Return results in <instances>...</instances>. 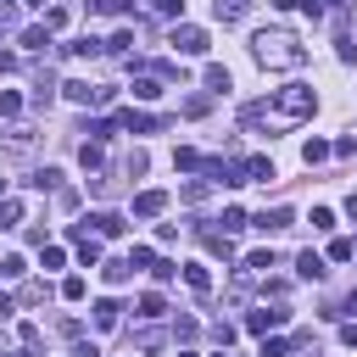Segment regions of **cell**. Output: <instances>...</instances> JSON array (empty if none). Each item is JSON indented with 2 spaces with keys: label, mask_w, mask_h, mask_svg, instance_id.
Returning a JSON list of instances; mask_svg holds the SVG:
<instances>
[{
  "label": "cell",
  "mask_w": 357,
  "mask_h": 357,
  "mask_svg": "<svg viewBox=\"0 0 357 357\" xmlns=\"http://www.w3.org/2000/svg\"><path fill=\"white\" fill-rule=\"evenodd\" d=\"M95 330H117V301H95Z\"/></svg>",
  "instance_id": "cell-14"
},
{
  "label": "cell",
  "mask_w": 357,
  "mask_h": 357,
  "mask_svg": "<svg viewBox=\"0 0 357 357\" xmlns=\"http://www.w3.org/2000/svg\"><path fill=\"white\" fill-rule=\"evenodd\" d=\"M95 12H106V17H123V12H128V0H95Z\"/></svg>",
  "instance_id": "cell-31"
},
{
  "label": "cell",
  "mask_w": 357,
  "mask_h": 357,
  "mask_svg": "<svg viewBox=\"0 0 357 357\" xmlns=\"http://www.w3.org/2000/svg\"><path fill=\"white\" fill-rule=\"evenodd\" d=\"M251 51H257V62H262V67H301V62H307V51H301L290 34H279V28H274V34L262 28Z\"/></svg>",
  "instance_id": "cell-1"
},
{
  "label": "cell",
  "mask_w": 357,
  "mask_h": 357,
  "mask_svg": "<svg viewBox=\"0 0 357 357\" xmlns=\"http://www.w3.org/2000/svg\"><path fill=\"white\" fill-rule=\"evenodd\" d=\"M324 157H330L324 140H307V146H301V162H307V168H312V162H324Z\"/></svg>",
  "instance_id": "cell-19"
},
{
  "label": "cell",
  "mask_w": 357,
  "mask_h": 357,
  "mask_svg": "<svg viewBox=\"0 0 357 357\" xmlns=\"http://www.w3.org/2000/svg\"><path fill=\"white\" fill-rule=\"evenodd\" d=\"M178 357H196V352H178Z\"/></svg>",
  "instance_id": "cell-39"
},
{
  "label": "cell",
  "mask_w": 357,
  "mask_h": 357,
  "mask_svg": "<svg viewBox=\"0 0 357 357\" xmlns=\"http://www.w3.org/2000/svg\"><path fill=\"white\" fill-rule=\"evenodd\" d=\"M173 168H185V173H190V168H201V151H190V146H178V151H173Z\"/></svg>",
  "instance_id": "cell-20"
},
{
  "label": "cell",
  "mask_w": 357,
  "mask_h": 357,
  "mask_svg": "<svg viewBox=\"0 0 357 357\" xmlns=\"http://www.w3.org/2000/svg\"><path fill=\"white\" fill-rule=\"evenodd\" d=\"M162 312H168V301H162L157 290H146V296H140V319H162Z\"/></svg>",
  "instance_id": "cell-13"
},
{
  "label": "cell",
  "mask_w": 357,
  "mask_h": 357,
  "mask_svg": "<svg viewBox=\"0 0 357 357\" xmlns=\"http://www.w3.org/2000/svg\"><path fill=\"white\" fill-rule=\"evenodd\" d=\"M168 207V196L162 190H140V196H134V218H157Z\"/></svg>",
  "instance_id": "cell-5"
},
{
  "label": "cell",
  "mask_w": 357,
  "mask_h": 357,
  "mask_svg": "<svg viewBox=\"0 0 357 357\" xmlns=\"http://www.w3.org/2000/svg\"><path fill=\"white\" fill-rule=\"evenodd\" d=\"M290 6H301V0H274V12H290Z\"/></svg>",
  "instance_id": "cell-36"
},
{
  "label": "cell",
  "mask_w": 357,
  "mask_h": 357,
  "mask_svg": "<svg viewBox=\"0 0 357 357\" xmlns=\"http://www.w3.org/2000/svg\"><path fill=\"white\" fill-rule=\"evenodd\" d=\"M173 51H178V56H207V34L190 28V23H178V28H173Z\"/></svg>",
  "instance_id": "cell-3"
},
{
  "label": "cell",
  "mask_w": 357,
  "mask_h": 357,
  "mask_svg": "<svg viewBox=\"0 0 357 357\" xmlns=\"http://www.w3.org/2000/svg\"><path fill=\"white\" fill-rule=\"evenodd\" d=\"M257 229H290V207H274V212H262V218H257Z\"/></svg>",
  "instance_id": "cell-12"
},
{
  "label": "cell",
  "mask_w": 357,
  "mask_h": 357,
  "mask_svg": "<svg viewBox=\"0 0 357 357\" xmlns=\"http://www.w3.org/2000/svg\"><path fill=\"white\" fill-rule=\"evenodd\" d=\"M128 268H157V257H151V246H134V251H128Z\"/></svg>",
  "instance_id": "cell-24"
},
{
  "label": "cell",
  "mask_w": 357,
  "mask_h": 357,
  "mask_svg": "<svg viewBox=\"0 0 357 357\" xmlns=\"http://www.w3.org/2000/svg\"><path fill=\"white\" fill-rule=\"evenodd\" d=\"M274 112H279L285 123H301V117H312V112H319V95H312L307 84H285L279 95H274Z\"/></svg>",
  "instance_id": "cell-2"
},
{
  "label": "cell",
  "mask_w": 357,
  "mask_h": 357,
  "mask_svg": "<svg viewBox=\"0 0 357 357\" xmlns=\"http://www.w3.org/2000/svg\"><path fill=\"white\" fill-rule=\"evenodd\" d=\"M84 223H95V235H106V240H117L128 223H123V212H95V218H84Z\"/></svg>",
  "instance_id": "cell-4"
},
{
  "label": "cell",
  "mask_w": 357,
  "mask_h": 357,
  "mask_svg": "<svg viewBox=\"0 0 357 357\" xmlns=\"http://www.w3.org/2000/svg\"><path fill=\"white\" fill-rule=\"evenodd\" d=\"M346 212H352V218H357V190H352V196H346Z\"/></svg>",
  "instance_id": "cell-37"
},
{
  "label": "cell",
  "mask_w": 357,
  "mask_h": 357,
  "mask_svg": "<svg viewBox=\"0 0 357 357\" xmlns=\"http://www.w3.org/2000/svg\"><path fill=\"white\" fill-rule=\"evenodd\" d=\"M23 223V207L17 201H0V229H17Z\"/></svg>",
  "instance_id": "cell-18"
},
{
  "label": "cell",
  "mask_w": 357,
  "mask_h": 357,
  "mask_svg": "<svg viewBox=\"0 0 357 357\" xmlns=\"http://www.w3.org/2000/svg\"><path fill=\"white\" fill-rule=\"evenodd\" d=\"M151 6H157L162 17H185V0H151Z\"/></svg>",
  "instance_id": "cell-30"
},
{
  "label": "cell",
  "mask_w": 357,
  "mask_h": 357,
  "mask_svg": "<svg viewBox=\"0 0 357 357\" xmlns=\"http://www.w3.org/2000/svg\"><path fill=\"white\" fill-rule=\"evenodd\" d=\"M117 128H134V134H151V128H157V117H146V112H134V106H128V112H117Z\"/></svg>",
  "instance_id": "cell-7"
},
{
  "label": "cell",
  "mask_w": 357,
  "mask_h": 357,
  "mask_svg": "<svg viewBox=\"0 0 357 357\" xmlns=\"http://www.w3.org/2000/svg\"><path fill=\"white\" fill-rule=\"evenodd\" d=\"M207 84H212V89H229V67L212 62V67H207Z\"/></svg>",
  "instance_id": "cell-29"
},
{
  "label": "cell",
  "mask_w": 357,
  "mask_h": 357,
  "mask_svg": "<svg viewBox=\"0 0 357 357\" xmlns=\"http://www.w3.org/2000/svg\"><path fill=\"white\" fill-rule=\"evenodd\" d=\"M23 112V95H17V89H6V95H0V117H17Z\"/></svg>",
  "instance_id": "cell-23"
},
{
  "label": "cell",
  "mask_w": 357,
  "mask_h": 357,
  "mask_svg": "<svg viewBox=\"0 0 357 357\" xmlns=\"http://www.w3.org/2000/svg\"><path fill=\"white\" fill-rule=\"evenodd\" d=\"M330 257H335V262H352L357 246H352V240H330Z\"/></svg>",
  "instance_id": "cell-26"
},
{
  "label": "cell",
  "mask_w": 357,
  "mask_h": 357,
  "mask_svg": "<svg viewBox=\"0 0 357 357\" xmlns=\"http://www.w3.org/2000/svg\"><path fill=\"white\" fill-rule=\"evenodd\" d=\"M12 312H17V301H12L6 290H0V319H12Z\"/></svg>",
  "instance_id": "cell-34"
},
{
  "label": "cell",
  "mask_w": 357,
  "mask_h": 357,
  "mask_svg": "<svg viewBox=\"0 0 357 357\" xmlns=\"http://www.w3.org/2000/svg\"><path fill=\"white\" fill-rule=\"evenodd\" d=\"M134 95H140V101H157V95H162V78H134Z\"/></svg>",
  "instance_id": "cell-17"
},
{
  "label": "cell",
  "mask_w": 357,
  "mask_h": 357,
  "mask_svg": "<svg viewBox=\"0 0 357 357\" xmlns=\"http://www.w3.org/2000/svg\"><path fill=\"white\" fill-rule=\"evenodd\" d=\"M56 178H62V173H56V168H39V173H34V178H28V185H34V190H51V185H56Z\"/></svg>",
  "instance_id": "cell-25"
},
{
  "label": "cell",
  "mask_w": 357,
  "mask_h": 357,
  "mask_svg": "<svg viewBox=\"0 0 357 357\" xmlns=\"http://www.w3.org/2000/svg\"><path fill=\"white\" fill-rule=\"evenodd\" d=\"M78 162H84V168H101V162H106V140H84V146H78Z\"/></svg>",
  "instance_id": "cell-10"
},
{
  "label": "cell",
  "mask_w": 357,
  "mask_h": 357,
  "mask_svg": "<svg viewBox=\"0 0 357 357\" xmlns=\"http://www.w3.org/2000/svg\"><path fill=\"white\" fill-rule=\"evenodd\" d=\"M341 341H346V346H357V324H346V330H341Z\"/></svg>",
  "instance_id": "cell-35"
},
{
  "label": "cell",
  "mask_w": 357,
  "mask_h": 357,
  "mask_svg": "<svg viewBox=\"0 0 357 357\" xmlns=\"http://www.w3.org/2000/svg\"><path fill=\"white\" fill-rule=\"evenodd\" d=\"M296 274H301V279H324V257H319V251H301V257H296Z\"/></svg>",
  "instance_id": "cell-8"
},
{
  "label": "cell",
  "mask_w": 357,
  "mask_h": 357,
  "mask_svg": "<svg viewBox=\"0 0 357 357\" xmlns=\"http://www.w3.org/2000/svg\"><path fill=\"white\" fill-rule=\"evenodd\" d=\"M0 190H6V178H0Z\"/></svg>",
  "instance_id": "cell-40"
},
{
  "label": "cell",
  "mask_w": 357,
  "mask_h": 357,
  "mask_svg": "<svg viewBox=\"0 0 357 357\" xmlns=\"http://www.w3.org/2000/svg\"><path fill=\"white\" fill-rule=\"evenodd\" d=\"M279 324H285V312H251V319H246L251 335H268V330H279Z\"/></svg>",
  "instance_id": "cell-9"
},
{
  "label": "cell",
  "mask_w": 357,
  "mask_h": 357,
  "mask_svg": "<svg viewBox=\"0 0 357 357\" xmlns=\"http://www.w3.org/2000/svg\"><path fill=\"white\" fill-rule=\"evenodd\" d=\"M101 274H106V285H123V279L134 274V268H128V262H106V268H101Z\"/></svg>",
  "instance_id": "cell-22"
},
{
  "label": "cell",
  "mask_w": 357,
  "mask_h": 357,
  "mask_svg": "<svg viewBox=\"0 0 357 357\" xmlns=\"http://www.w3.org/2000/svg\"><path fill=\"white\" fill-rule=\"evenodd\" d=\"M23 51H51V28H23Z\"/></svg>",
  "instance_id": "cell-11"
},
{
  "label": "cell",
  "mask_w": 357,
  "mask_h": 357,
  "mask_svg": "<svg viewBox=\"0 0 357 357\" xmlns=\"http://www.w3.org/2000/svg\"><path fill=\"white\" fill-rule=\"evenodd\" d=\"M251 12V0H218V17L223 23H235V17H246Z\"/></svg>",
  "instance_id": "cell-15"
},
{
  "label": "cell",
  "mask_w": 357,
  "mask_h": 357,
  "mask_svg": "<svg viewBox=\"0 0 357 357\" xmlns=\"http://www.w3.org/2000/svg\"><path fill=\"white\" fill-rule=\"evenodd\" d=\"M28 6H45V0H28Z\"/></svg>",
  "instance_id": "cell-38"
},
{
  "label": "cell",
  "mask_w": 357,
  "mask_h": 357,
  "mask_svg": "<svg viewBox=\"0 0 357 357\" xmlns=\"http://www.w3.org/2000/svg\"><path fill=\"white\" fill-rule=\"evenodd\" d=\"M0 274H6V279H23L28 262H23V257H6V262H0Z\"/></svg>",
  "instance_id": "cell-28"
},
{
  "label": "cell",
  "mask_w": 357,
  "mask_h": 357,
  "mask_svg": "<svg viewBox=\"0 0 357 357\" xmlns=\"http://www.w3.org/2000/svg\"><path fill=\"white\" fill-rule=\"evenodd\" d=\"M185 285H190L196 296H207V290H212V274H207V262H185Z\"/></svg>",
  "instance_id": "cell-6"
},
{
  "label": "cell",
  "mask_w": 357,
  "mask_h": 357,
  "mask_svg": "<svg viewBox=\"0 0 357 357\" xmlns=\"http://www.w3.org/2000/svg\"><path fill=\"white\" fill-rule=\"evenodd\" d=\"M84 290H89V285H84L78 274H73V279H62V296H67V301H84Z\"/></svg>",
  "instance_id": "cell-27"
},
{
  "label": "cell",
  "mask_w": 357,
  "mask_h": 357,
  "mask_svg": "<svg viewBox=\"0 0 357 357\" xmlns=\"http://www.w3.org/2000/svg\"><path fill=\"white\" fill-rule=\"evenodd\" d=\"M246 178H262V185H268V178H274V162H268V157H251V162H246Z\"/></svg>",
  "instance_id": "cell-16"
},
{
  "label": "cell",
  "mask_w": 357,
  "mask_h": 357,
  "mask_svg": "<svg viewBox=\"0 0 357 357\" xmlns=\"http://www.w3.org/2000/svg\"><path fill=\"white\" fill-rule=\"evenodd\" d=\"M307 223L324 235V229H335V212H330V207H312V218H307Z\"/></svg>",
  "instance_id": "cell-21"
},
{
  "label": "cell",
  "mask_w": 357,
  "mask_h": 357,
  "mask_svg": "<svg viewBox=\"0 0 357 357\" xmlns=\"http://www.w3.org/2000/svg\"><path fill=\"white\" fill-rule=\"evenodd\" d=\"M246 268H262V274H268V268H274V251H251V257H246Z\"/></svg>",
  "instance_id": "cell-33"
},
{
  "label": "cell",
  "mask_w": 357,
  "mask_h": 357,
  "mask_svg": "<svg viewBox=\"0 0 357 357\" xmlns=\"http://www.w3.org/2000/svg\"><path fill=\"white\" fill-rule=\"evenodd\" d=\"M39 262H45V268H62L67 257H62V246H45V251H39Z\"/></svg>",
  "instance_id": "cell-32"
}]
</instances>
